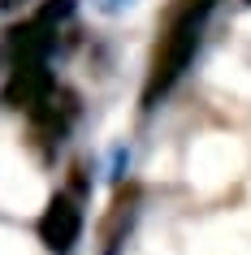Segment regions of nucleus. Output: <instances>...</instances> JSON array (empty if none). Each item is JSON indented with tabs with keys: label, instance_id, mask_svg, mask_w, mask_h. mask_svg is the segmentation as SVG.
<instances>
[{
	"label": "nucleus",
	"instance_id": "obj_1",
	"mask_svg": "<svg viewBox=\"0 0 251 255\" xmlns=\"http://www.w3.org/2000/svg\"><path fill=\"white\" fill-rule=\"evenodd\" d=\"M212 9H217V0H169V9H165V17L156 26L152 56H147L143 91H139L143 113H152L160 100H169V91L186 78V69H191L199 43H204Z\"/></svg>",
	"mask_w": 251,
	"mask_h": 255
},
{
	"label": "nucleus",
	"instance_id": "obj_2",
	"mask_svg": "<svg viewBox=\"0 0 251 255\" xmlns=\"http://www.w3.org/2000/svg\"><path fill=\"white\" fill-rule=\"evenodd\" d=\"M82 229H87V212H82V195L74 190H56L43 203V212L35 216V238L52 255H74L82 242Z\"/></svg>",
	"mask_w": 251,
	"mask_h": 255
},
{
	"label": "nucleus",
	"instance_id": "obj_3",
	"mask_svg": "<svg viewBox=\"0 0 251 255\" xmlns=\"http://www.w3.org/2000/svg\"><path fill=\"white\" fill-rule=\"evenodd\" d=\"M134 212H139V186H117L113 208H108V216H104V229H100L104 255H121L126 234H130V225H134Z\"/></svg>",
	"mask_w": 251,
	"mask_h": 255
},
{
	"label": "nucleus",
	"instance_id": "obj_4",
	"mask_svg": "<svg viewBox=\"0 0 251 255\" xmlns=\"http://www.w3.org/2000/svg\"><path fill=\"white\" fill-rule=\"evenodd\" d=\"M26 0H0V13H13V9H22Z\"/></svg>",
	"mask_w": 251,
	"mask_h": 255
},
{
	"label": "nucleus",
	"instance_id": "obj_5",
	"mask_svg": "<svg viewBox=\"0 0 251 255\" xmlns=\"http://www.w3.org/2000/svg\"><path fill=\"white\" fill-rule=\"evenodd\" d=\"M104 9H121V4H130V0H100Z\"/></svg>",
	"mask_w": 251,
	"mask_h": 255
},
{
	"label": "nucleus",
	"instance_id": "obj_6",
	"mask_svg": "<svg viewBox=\"0 0 251 255\" xmlns=\"http://www.w3.org/2000/svg\"><path fill=\"white\" fill-rule=\"evenodd\" d=\"M247 4H251V0H247Z\"/></svg>",
	"mask_w": 251,
	"mask_h": 255
}]
</instances>
